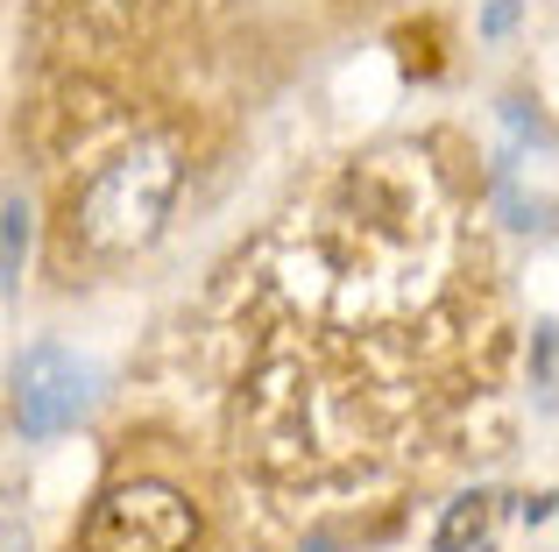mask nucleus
I'll use <instances>...</instances> for the list:
<instances>
[{"instance_id": "1", "label": "nucleus", "mask_w": 559, "mask_h": 552, "mask_svg": "<svg viewBox=\"0 0 559 552\" xmlns=\"http://www.w3.org/2000/svg\"><path fill=\"white\" fill-rule=\"evenodd\" d=\"M170 199H178V156L164 142H135L128 156H114L79 199V235L99 255H128L142 241H156Z\"/></svg>"}, {"instance_id": "2", "label": "nucleus", "mask_w": 559, "mask_h": 552, "mask_svg": "<svg viewBox=\"0 0 559 552\" xmlns=\"http://www.w3.org/2000/svg\"><path fill=\"white\" fill-rule=\"evenodd\" d=\"M199 539V511L170 482H121L85 517V552H185Z\"/></svg>"}, {"instance_id": "3", "label": "nucleus", "mask_w": 559, "mask_h": 552, "mask_svg": "<svg viewBox=\"0 0 559 552\" xmlns=\"http://www.w3.org/2000/svg\"><path fill=\"white\" fill-rule=\"evenodd\" d=\"M93 397H99V369L79 361L71 347H28V355L14 361V425H22L28 440L71 432L93 411Z\"/></svg>"}, {"instance_id": "4", "label": "nucleus", "mask_w": 559, "mask_h": 552, "mask_svg": "<svg viewBox=\"0 0 559 552\" xmlns=\"http://www.w3.org/2000/svg\"><path fill=\"white\" fill-rule=\"evenodd\" d=\"M496 525H503V496L475 489V496L447 503V517H439L432 545H439V552H489V545H496Z\"/></svg>"}, {"instance_id": "5", "label": "nucleus", "mask_w": 559, "mask_h": 552, "mask_svg": "<svg viewBox=\"0 0 559 552\" xmlns=\"http://www.w3.org/2000/svg\"><path fill=\"white\" fill-rule=\"evenodd\" d=\"M22 249H28V213L22 199H8V276H22Z\"/></svg>"}]
</instances>
